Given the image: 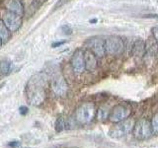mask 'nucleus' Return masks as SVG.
Masks as SVG:
<instances>
[{"label":"nucleus","instance_id":"f257e3e1","mask_svg":"<svg viewBox=\"0 0 158 148\" xmlns=\"http://www.w3.org/2000/svg\"><path fill=\"white\" fill-rule=\"evenodd\" d=\"M47 76L44 72H39L29 79L26 94L29 103L35 107L41 106L46 100Z\"/></svg>","mask_w":158,"mask_h":148},{"label":"nucleus","instance_id":"f03ea898","mask_svg":"<svg viewBox=\"0 0 158 148\" xmlns=\"http://www.w3.org/2000/svg\"><path fill=\"white\" fill-rule=\"evenodd\" d=\"M96 107L93 103H83L75 111V121L79 125L90 123L96 116Z\"/></svg>","mask_w":158,"mask_h":148},{"label":"nucleus","instance_id":"7ed1b4c3","mask_svg":"<svg viewBox=\"0 0 158 148\" xmlns=\"http://www.w3.org/2000/svg\"><path fill=\"white\" fill-rule=\"evenodd\" d=\"M51 89L57 97H65L68 91V84L61 73H53L51 78Z\"/></svg>","mask_w":158,"mask_h":148},{"label":"nucleus","instance_id":"20e7f679","mask_svg":"<svg viewBox=\"0 0 158 148\" xmlns=\"http://www.w3.org/2000/svg\"><path fill=\"white\" fill-rule=\"evenodd\" d=\"M133 136L138 140H144L150 137L152 134V128L150 121L146 120V118H139L135 125L132 128Z\"/></svg>","mask_w":158,"mask_h":148},{"label":"nucleus","instance_id":"39448f33","mask_svg":"<svg viewBox=\"0 0 158 148\" xmlns=\"http://www.w3.org/2000/svg\"><path fill=\"white\" fill-rule=\"evenodd\" d=\"M133 125H135V122L127 118V120L121 122H118L117 125L112 127L109 131V135L112 138H115V139H120V138L125 137L131 132V130L133 128Z\"/></svg>","mask_w":158,"mask_h":148},{"label":"nucleus","instance_id":"423d86ee","mask_svg":"<svg viewBox=\"0 0 158 148\" xmlns=\"http://www.w3.org/2000/svg\"><path fill=\"white\" fill-rule=\"evenodd\" d=\"M125 44L121 38L117 36L109 37L105 41V49L106 53L110 56H120L123 53Z\"/></svg>","mask_w":158,"mask_h":148},{"label":"nucleus","instance_id":"0eeeda50","mask_svg":"<svg viewBox=\"0 0 158 148\" xmlns=\"http://www.w3.org/2000/svg\"><path fill=\"white\" fill-rule=\"evenodd\" d=\"M131 109L130 107H127V105H117L115 106L112 111L110 112L108 116V118L110 120V121L114 122V123H118V122H121L123 121L127 120V118L131 116Z\"/></svg>","mask_w":158,"mask_h":148},{"label":"nucleus","instance_id":"6e6552de","mask_svg":"<svg viewBox=\"0 0 158 148\" xmlns=\"http://www.w3.org/2000/svg\"><path fill=\"white\" fill-rule=\"evenodd\" d=\"M2 21L4 22L5 26L9 29L10 32H17L22 25V16L7 10L3 15Z\"/></svg>","mask_w":158,"mask_h":148},{"label":"nucleus","instance_id":"1a4fd4ad","mask_svg":"<svg viewBox=\"0 0 158 148\" xmlns=\"http://www.w3.org/2000/svg\"><path fill=\"white\" fill-rule=\"evenodd\" d=\"M70 64L72 67V70L75 74H81L85 70V63H84V51L78 48L73 52Z\"/></svg>","mask_w":158,"mask_h":148},{"label":"nucleus","instance_id":"9d476101","mask_svg":"<svg viewBox=\"0 0 158 148\" xmlns=\"http://www.w3.org/2000/svg\"><path fill=\"white\" fill-rule=\"evenodd\" d=\"M90 51L95 54L97 57H103L106 54L105 49V41L102 39H92L89 42Z\"/></svg>","mask_w":158,"mask_h":148},{"label":"nucleus","instance_id":"9b49d317","mask_svg":"<svg viewBox=\"0 0 158 148\" xmlns=\"http://www.w3.org/2000/svg\"><path fill=\"white\" fill-rule=\"evenodd\" d=\"M84 63H85V69L88 71H94L98 66L97 56L94 54L90 49L84 51Z\"/></svg>","mask_w":158,"mask_h":148},{"label":"nucleus","instance_id":"f8f14e48","mask_svg":"<svg viewBox=\"0 0 158 148\" xmlns=\"http://www.w3.org/2000/svg\"><path fill=\"white\" fill-rule=\"evenodd\" d=\"M7 10L15 14H18L20 16L24 15V7L20 0H10L7 4Z\"/></svg>","mask_w":158,"mask_h":148},{"label":"nucleus","instance_id":"ddd939ff","mask_svg":"<svg viewBox=\"0 0 158 148\" xmlns=\"http://www.w3.org/2000/svg\"><path fill=\"white\" fill-rule=\"evenodd\" d=\"M146 51V47H145V43H143L140 39L136 41L135 43H133V47H132V53L133 56H142L143 54L145 53Z\"/></svg>","mask_w":158,"mask_h":148},{"label":"nucleus","instance_id":"4468645a","mask_svg":"<svg viewBox=\"0 0 158 148\" xmlns=\"http://www.w3.org/2000/svg\"><path fill=\"white\" fill-rule=\"evenodd\" d=\"M12 71V62L9 59H2L0 61V74L2 75H8Z\"/></svg>","mask_w":158,"mask_h":148},{"label":"nucleus","instance_id":"2eb2a0df","mask_svg":"<svg viewBox=\"0 0 158 148\" xmlns=\"http://www.w3.org/2000/svg\"><path fill=\"white\" fill-rule=\"evenodd\" d=\"M11 37V32L9 31V29L5 26L4 22L2 20H0V39H2V42H7Z\"/></svg>","mask_w":158,"mask_h":148},{"label":"nucleus","instance_id":"dca6fc26","mask_svg":"<svg viewBox=\"0 0 158 148\" xmlns=\"http://www.w3.org/2000/svg\"><path fill=\"white\" fill-rule=\"evenodd\" d=\"M64 126H65V120L62 116L58 117L57 120L56 121V123H54V128H56V132H60L64 130Z\"/></svg>","mask_w":158,"mask_h":148},{"label":"nucleus","instance_id":"f3484780","mask_svg":"<svg viewBox=\"0 0 158 148\" xmlns=\"http://www.w3.org/2000/svg\"><path fill=\"white\" fill-rule=\"evenodd\" d=\"M151 128H152V133L158 134V113H155L152 117L151 121Z\"/></svg>","mask_w":158,"mask_h":148},{"label":"nucleus","instance_id":"a211bd4d","mask_svg":"<svg viewBox=\"0 0 158 148\" xmlns=\"http://www.w3.org/2000/svg\"><path fill=\"white\" fill-rule=\"evenodd\" d=\"M96 113H97L98 118H99V120H101V121H104V120H105V118H107L108 116H109V115H108V111L106 110L105 108H100Z\"/></svg>","mask_w":158,"mask_h":148},{"label":"nucleus","instance_id":"6ab92c4d","mask_svg":"<svg viewBox=\"0 0 158 148\" xmlns=\"http://www.w3.org/2000/svg\"><path fill=\"white\" fill-rule=\"evenodd\" d=\"M69 1H71V0H57V2L54 5V10H57L60 7H62L63 5H65L66 3H68Z\"/></svg>","mask_w":158,"mask_h":148},{"label":"nucleus","instance_id":"aec40b11","mask_svg":"<svg viewBox=\"0 0 158 148\" xmlns=\"http://www.w3.org/2000/svg\"><path fill=\"white\" fill-rule=\"evenodd\" d=\"M61 31L63 32V34H65V35H71V33H72V30L70 27L68 26V25H63V26L61 27Z\"/></svg>","mask_w":158,"mask_h":148},{"label":"nucleus","instance_id":"412c9836","mask_svg":"<svg viewBox=\"0 0 158 148\" xmlns=\"http://www.w3.org/2000/svg\"><path fill=\"white\" fill-rule=\"evenodd\" d=\"M64 43H66V41H59V42H54L52 43V48H56L58 47H61L63 46Z\"/></svg>","mask_w":158,"mask_h":148},{"label":"nucleus","instance_id":"4be33fe9","mask_svg":"<svg viewBox=\"0 0 158 148\" xmlns=\"http://www.w3.org/2000/svg\"><path fill=\"white\" fill-rule=\"evenodd\" d=\"M19 112H20V113H21V115L25 116V115H27V113H29V108L26 107V106H22V107H20Z\"/></svg>","mask_w":158,"mask_h":148},{"label":"nucleus","instance_id":"5701e85b","mask_svg":"<svg viewBox=\"0 0 158 148\" xmlns=\"http://www.w3.org/2000/svg\"><path fill=\"white\" fill-rule=\"evenodd\" d=\"M20 145H21V142L20 141H11L8 143V146L11 148H18L20 147Z\"/></svg>","mask_w":158,"mask_h":148},{"label":"nucleus","instance_id":"b1692460","mask_svg":"<svg viewBox=\"0 0 158 148\" xmlns=\"http://www.w3.org/2000/svg\"><path fill=\"white\" fill-rule=\"evenodd\" d=\"M152 34H153V37H154L155 39V41L158 44V27H155V28H153L152 30Z\"/></svg>","mask_w":158,"mask_h":148},{"label":"nucleus","instance_id":"393cba45","mask_svg":"<svg viewBox=\"0 0 158 148\" xmlns=\"http://www.w3.org/2000/svg\"><path fill=\"white\" fill-rule=\"evenodd\" d=\"M2 43H3V42H2V39H0V47H1V46H2Z\"/></svg>","mask_w":158,"mask_h":148}]
</instances>
